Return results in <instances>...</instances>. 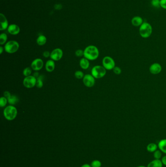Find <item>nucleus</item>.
<instances>
[{
	"label": "nucleus",
	"mask_w": 166,
	"mask_h": 167,
	"mask_svg": "<svg viewBox=\"0 0 166 167\" xmlns=\"http://www.w3.org/2000/svg\"><path fill=\"white\" fill-rule=\"evenodd\" d=\"M100 52L97 46L90 45L85 49L84 50V57L88 60L93 61L98 58Z\"/></svg>",
	"instance_id": "obj_1"
},
{
	"label": "nucleus",
	"mask_w": 166,
	"mask_h": 167,
	"mask_svg": "<svg viewBox=\"0 0 166 167\" xmlns=\"http://www.w3.org/2000/svg\"><path fill=\"white\" fill-rule=\"evenodd\" d=\"M106 70L101 65H95L91 70V74L95 78L100 79L105 76Z\"/></svg>",
	"instance_id": "obj_4"
},
{
	"label": "nucleus",
	"mask_w": 166,
	"mask_h": 167,
	"mask_svg": "<svg viewBox=\"0 0 166 167\" xmlns=\"http://www.w3.org/2000/svg\"><path fill=\"white\" fill-rule=\"evenodd\" d=\"M7 100H8V102L9 104L10 105H12V106L16 104L19 101V99L17 96L13 95L10 96Z\"/></svg>",
	"instance_id": "obj_21"
},
{
	"label": "nucleus",
	"mask_w": 166,
	"mask_h": 167,
	"mask_svg": "<svg viewBox=\"0 0 166 167\" xmlns=\"http://www.w3.org/2000/svg\"><path fill=\"white\" fill-rule=\"evenodd\" d=\"M158 148V145L154 143H151L147 145V150L149 152H154L155 150H157Z\"/></svg>",
	"instance_id": "obj_20"
},
{
	"label": "nucleus",
	"mask_w": 166,
	"mask_h": 167,
	"mask_svg": "<svg viewBox=\"0 0 166 167\" xmlns=\"http://www.w3.org/2000/svg\"><path fill=\"white\" fill-rule=\"evenodd\" d=\"M81 167H92L91 165L88 164H84L83 165H82Z\"/></svg>",
	"instance_id": "obj_36"
},
{
	"label": "nucleus",
	"mask_w": 166,
	"mask_h": 167,
	"mask_svg": "<svg viewBox=\"0 0 166 167\" xmlns=\"http://www.w3.org/2000/svg\"><path fill=\"white\" fill-rule=\"evenodd\" d=\"M158 148L162 152L166 154V139L161 140L158 144Z\"/></svg>",
	"instance_id": "obj_18"
},
{
	"label": "nucleus",
	"mask_w": 166,
	"mask_h": 167,
	"mask_svg": "<svg viewBox=\"0 0 166 167\" xmlns=\"http://www.w3.org/2000/svg\"><path fill=\"white\" fill-rule=\"evenodd\" d=\"M79 65L83 70H87L90 66L89 60L85 58H82L79 61Z\"/></svg>",
	"instance_id": "obj_16"
},
{
	"label": "nucleus",
	"mask_w": 166,
	"mask_h": 167,
	"mask_svg": "<svg viewBox=\"0 0 166 167\" xmlns=\"http://www.w3.org/2000/svg\"><path fill=\"white\" fill-rule=\"evenodd\" d=\"M161 161H162L163 165H165V166H166V155L163 156V157L162 158Z\"/></svg>",
	"instance_id": "obj_35"
},
{
	"label": "nucleus",
	"mask_w": 166,
	"mask_h": 167,
	"mask_svg": "<svg viewBox=\"0 0 166 167\" xmlns=\"http://www.w3.org/2000/svg\"><path fill=\"white\" fill-rule=\"evenodd\" d=\"M163 164L160 159H155L150 162L147 167H162Z\"/></svg>",
	"instance_id": "obj_17"
},
{
	"label": "nucleus",
	"mask_w": 166,
	"mask_h": 167,
	"mask_svg": "<svg viewBox=\"0 0 166 167\" xmlns=\"http://www.w3.org/2000/svg\"><path fill=\"white\" fill-rule=\"evenodd\" d=\"M152 32V26L148 22H144L139 28V33L143 38H148L151 36Z\"/></svg>",
	"instance_id": "obj_2"
},
{
	"label": "nucleus",
	"mask_w": 166,
	"mask_h": 167,
	"mask_svg": "<svg viewBox=\"0 0 166 167\" xmlns=\"http://www.w3.org/2000/svg\"><path fill=\"white\" fill-rule=\"evenodd\" d=\"M4 97L6 98L7 99H8V98L11 95L9 91H4Z\"/></svg>",
	"instance_id": "obj_34"
},
{
	"label": "nucleus",
	"mask_w": 166,
	"mask_h": 167,
	"mask_svg": "<svg viewBox=\"0 0 166 167\" xmlns=\"http://www.w3.org/2000/svg\"><path fill=\"white\" fill-rule=\"evenodd\" d=\"M7 29L9 33L12 35H18L21 30L19 27L17 25L14 24L10 25Z\"/></svg>",
	"instance_id": "obj_13"
},
{
	"label": "nucleus",
	"mask_w": 166,
	"mask_h": 167,
	"mask_svg": "<svg viewBox=\"0 0 166 167\" xmlns=\"http://www.w3.org/2000/svg\"><path fill=\"white\" fill-rule=\"evenodd\" d=\"M43 76H40L37 78V83H36V86L38 88H42L43 86Z\"/></svg>",
	"instance_id": "obj_23"
},
{
	"label": "nucleus",
	"mask_w": 166,
	"mask_h": 167,
	"mask_svg": "<svg viewBox=\"0 0 166 167\" xmlns=\"http://www.w3.org/2000/svg\"><path fill=\"white\" fill-rule=\"evenodd\" d=\"M75 76L77 79H81L82 78H83V77L84 76V75L83 72H82L80 70H78V71L75 72Z\"/></svg>",
	"instance_id": "obj_29"
},
{
	"label": "nucleus",
	"mask_w": 166,
	"mask_h": 167,
	"mask_svg": "<svg viewBox=\"0 0 166 167\" xmlns=\"http://www.w3.org/2000/svg\"><path fill=\"white\" fill-rule=\"evenodd\" d=\"M83 82L85 86L88 88H91L95 84V78L92 74H86L83 77Z\"/></svg>",
	"instance_id": "obj_9"
},
{
	"label": "nucleus",
	"mask_w": 166,
	"mask_h": 167,
	"mask_svg": "<svg viewBox=\"0 0 166 167\" xmlns=\"http://www.w3.org/2000/svg\"><path fill=\"white\" fill-rule=\"evenodd\" d=\"M75 55L77 57H82V56H84V50L82 49H78L75 52Z\"/></svg>",
	"instance_id": "obj_31"
},
{
	"label": "nucleus",
	"mask_w": 166,
	"mask_h": 167,
	"mask_svg": "<svg viewBox=\"0 0 166 167\" xmlns=\"http://www.w3.org/2000/svg\"><path fill=\"white\" fill-rule=\"evenodd\" d=\"M102 164L100 160H95L92 162L91 166L92 167H101Z\"/></svg>",
	"instance_id": "obj_28"
},
{
	"label": "nucleus",
	"mask_w": 166,
	"mask_h": 167,
	"mask_svg": "<svg viewBox=\"0 0 166 167\" xmlns=\"http://www.w3.org/2000/svg\"><path fill=\"white\" fill-rule=\"evenodd\" d=\"M113 70V72H114V73L116 74V75H119V74H121V72H122L121 69L119 67H116V66L114 68Z\"/></svg>",
	"instance_id": "obj_30"
},
{
	"label": "nucleus",
	"mask_w": 166,
	"mask_h": 167,
	"mask_svg": "<svg viewBox=\"0 0 166 167\" xmlns=\"http://www.w3.org/2000/svg\"><path fill=\"white\" fill-rule=\"evenodd\" d=\"M7 35L5 33H3L0 35V45H4V44L6 43L7 41Z\"/></svg>",
	"instance_id": "obj_22"
},
{
	"label": "nucleus",
	"mask_w": 166,
	"mask_h": 167,
	"mask_svg": "<svg viewBox=\"0 0 166 167\" xmlns=\"http://www.w3.org/2000/svg\"><path fill=\"white\" fill-rule=\"evenodd\" d=\"M102 66L108 70H111L114 69L115 67V61L112 57L105 56L102 60Z\"/></svg>",
	"instance_id": "obj_6"
},
{
	"label": "nucleus",
	"mask_w": 166,
	"mask_h": 167,
	"mask_svg": "<svg viewBox=\"0 0 166 167\" xmlns=\"http://www.w3.org/2000/svg\"><path fill=\"white\" fill-rule=\"evenodd\" d=\"M8 100L4 96L1 97L0 98V107H4L7 104Z\"/></svg>",
	"instance_id": "obj_25"
},
{
	"label": "nucleus",
	"mask_w": 166,
	"mask_h": 167,
	"mask_svg": "<svg viewBox=\"0 0 166 167\" xmlns=\"http://www.w3.org/2000/svg\"><path fill=\"white\" fill-rule=\"evenodd\" d=\"M18 111L16 107L12 105H9L4 108V115L5 118L9 121H12L16 118Z\"/></svg>",
	"instance_id": "obj_3"
},
{
	"label": "nucleus",
	"mask_w": 166,
	"mask_h": 167,
	"mask_svg": "<svg viewBox=\"0 0 166 167\" xmlns=\"http://www.w3.org/2000/svg\"><path fill=\"white\" fill-rule=\"evenodd\" d=\"M4 49V47L3 46H0V54H1L3 53Z\"/></svg>",
	"instance_id": "obj_37"
},
{
	"label": "nucleus",
	"mask_w": 166,
	"mask_h": 167,
	"mask_svg": "<svg viewBox=\"0 0 166 167\" xmlns=\"http://www.w3.org/2000/svg\"><path fill=\"white\" fill-rule=\"evenodd\" d=\"M22 73H23V75L25 77L30 76L31 74L32 73V68H30L29 67L26 68L24 69Z\"/></svg>",
	"instance_id": "obj_24"
},
{
	"label": "nucleus",
	"mask_w": 166,
	"mask_h": 167,
	"mask_svg": "<svg viewBox=\"0 0 166 167\" xmlns=\"http://www.w3.org/2000/svg\"><path fill=\"white\" fill-rule=\"evenodd\" d=\"M0 30L1 31L4 30L9 28V22L6 16L3 13L0 14Z\"/></svg>",
	"instance_id": "obj_12"
},
{
	"label": "nucleus",
	"mask_w": 166,
	"mask_h": 167,
	"mask_svg": "<svg viewBox=\"0 0 166 167\" xmlns=\"http://www.w3.org/2000/svg\"><path fill=\"white\" fill-rule=\"evenodd\" d=\"M160 7L166 10V0H160Z\"/></svg>",
	"instance_id": "obj_32"
},
{
	"label": "nucleus",
	"mask_w": 166,
	"mask_h": 167,
	"mask_svg": "<svg viewBox=\"0 0 166 167\" xmlns=\"http://www.w3.org/2000/svg\"><path fill=\"white\" fill-rule=\"evenodd\" d=\"M151 4L153 7L159 8L160 7V0H152Z\"/></svg>",
	"instance_id": "obj_26"
},
{
	"label": "nucleus",
	"mask_w": 166,
	"mask_h": 167,
	"mask_svg": "<svg viewBox=\"0 0 166 167\" xmlns=\"http://www.w3.org/2000/svg\"><path fill=\"white\" fill-rule=\"evenodd\" d=\"M154 157L155 159H160L162 158V152L160 150H155L154 152Z\"/></svg>",
	"instance_id": "obj_27"
},
{
	"label": "nucleus",
	"mask_w": 166,
	"mask_h": 167,
	"mask_svg": "<svg viewBox=\"0 0 166 167\" xmlns=\"http://www.w3.org/2000/svg\"><path fill=\"white\" fill-rule=\"evenodd\" d=\"M47 42V38L44 35H40L37 39V43L39 46H43Z\"/></svg>",
	"instance_id": "obj_19"
},
{
	"label": "nucleus",
	"mask_w": 166,
	"mask_h": 167,
	"mask_svg": "<svg viewBox=\"0 0 166 167\" xmlns=\"http://www.w3.org/2000/svg\"><path fill=\"white\" fill-rule=\"evenodd\" d=\"M37 78L34 76H29L25 77L23 80V85L25 88L31 89L36 85Z\"/></svg>",
	"instance_id": "obj_7"
},
{
	"label": "nucleus",
	"mask_w": 166,
	"mask_h": 167,
	"mask_svg": "<svg viewBox=\"0 0 166 167\" xmlns=\"http://www.w3.org/2000/svg\"><path fill=\"white\" fill-rule=\"evenodd\" d=\"M45 68L46 70L49 73H51L52 71H54L55 68V63L54 60H52V59L48 60L46 62Z\"/></svg>",
	"instance_id": "obj_15"
},
{
	"label": "nucleus",
	"mask_w": 166,
	"mask_h": 167,
	"mask_svg": "<svg viewBox=\"0 0 166 167\" xmlns=\"http://www.w3.org/2000/svg\"><path fill=\"white\" fill-rule=\"evenodd\" d=\"M19 45L16 41L11 40L7 42L5 44L4 50L7 53L13 54L15 53L19 49Z\"/></svg>",
	"instance_id": "obj_5"
},
{
	"label": "nucleus",
	"mask_w": 166,
	"mask_h": 167,
	"mask_svg": "<svg viewBox=\"0 0 166 167\" xmlns=\"http://www.w3.org/2000/svg\"><path fill=\"white\" fill-rule=\"evenodd\" d=\"M146 167V166H137V167Z\"/></svg>",
	"instance_id": "obj_38"
},
{
	"label": "nucleus",
	"mask_w": 166,
	"mask_h": 167,
	"mask_svg": "<svg viewBox=\"0 0 166 167\" xmlns=\"http://www.w3.org/2000/svg\"><path fill=\"white\" fill-rule=\"evenodd\" d=\"M50 54H51V53L48 51H45V52H43V56L45 58H48V57H49V56H50Z\"/></svg>",
	"instance_id": "obj_33"
},
{
	"label": "nucleus",
	"mask_w": 166,
	"mask_h": 167,
	"mask_svg": "<svg viewBox=\"0 0 166 167\" xmlns=\"http://www.w3.org/2000/svg\"><path fill=\"white\" fill-rule=\"evenodd\" d=\"M44 63L42 59L37 58L33 60L31 64L32 70L35 71H39L43 68Z\"/></svg>",
	"instance_id": "obj_10"
},
{
	"label": "nucleus",
	"mask_w": 166,
	"mask_h": 167,
	"mask_svg": "<svg viewBox=\"0 0 166 167\" xmlns=\"http://www.w3.org/2000/svg\"><path fill=\"white\" fill-rule=\"evenodd\" d=\"M162 66L160 64L157 63H154L151 65L149 68V72L152 74L154 75L160 73L162 71Z\"/></svg>",
	"instance_id": "obj_11"
},
{
	"label": "nucleus",
	"mask_w": 166,
	"mask_h": 167,
	"mask_svg": "<svg viewBox=\"0 0 166 167\" xmlns=\"http://www.w3.org/2000/svg\"><path fill=\"white\" fill-rule=\"evenodd\" d=\"M143 22L142 18L139 16H134L131 20V24L134 27H140Z\"/></svg>",
	"instance_id": "obj_14"
},
{
	"label": "nucleus",
	"mask_w": 166,
	"mask_h": 167,
	"mask_svg": "<svg viewBox=\"0 0 166 167\" xmlns=\"http://www.w3.org/2000/svg\"><path fill=\"white\" fill-rule=\"evenodd\" d=\"M64 52L62 49L60 48H57L54 49L51 52L50 57L52 60H54V61H58L62 58Z\"/></svg>",
	"instance_id": "obj_8"
}]
</instances>
